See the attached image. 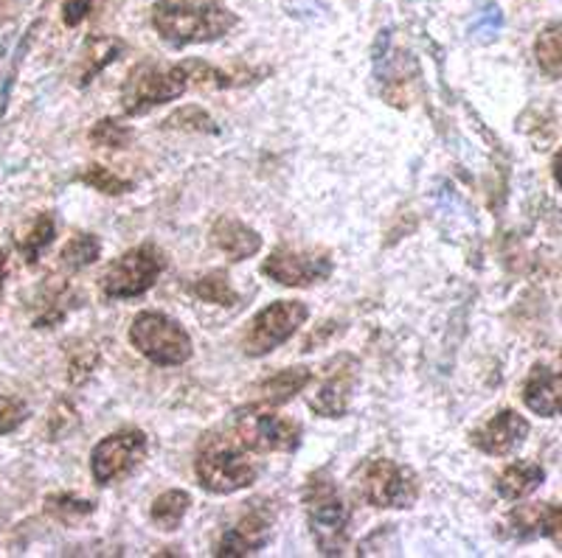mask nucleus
<instances>
[{"label": "nucleus", "instance_id": "1", "mask_svg": "<svg viewBox=\"0 0 562 558\" xmlns=\"http://www.w3.org/2000/svg\"><path fill=\"white\" fill-rule=\"evenodd\" d=\"M153 26L164 43L183 48L225 37L237 26V14L220 0H158L153 7Z\"/></svg>", "mask_w": 562, "mask_h": 558}, {"label": "nucleus", "instance_id": "2", "mask_svg": "<svg viewBox=\"0 0 562 558\" xmlns=\"http://www.w3.org/2000/svg\"><path fill=\"white\" fill-rule=\"evenodd\" d=\"M304 508H307L310 531H313L318 550L324 556H344L349 547L351 511L326 469L310 475L307 486H304Z\"/></svg>", "mask_w": 562, "mask_h": 558}, {"label": "nucleus", "instance_id": "3", "mask_svg": "<svg viewBox=\"0 0 562 558\" xmlns=\"http://www.w3.org/2000/svg\"><path fill=\"white\" fill-rule=\"evenodd\" d=\"M194 471L205 491L211 494H234V491L250 489L259 477V466L254 464L237 439H205L194 460Z\"/></svg>", "mask_w": 562, "mask_h": 558}, {"label": "nucleus", "instance_id": "4", "mask_svg": "<svg viewBox=\"0 0 562 558\" xmlns=\"http://www.w3.org/2000/svg\"><path fill=\"white\" fill-rule=\"evenodd\" d=\"M130 343L140 356H147L155 365H183L192 360V337L178 320L164 311H140L130 326Z\"/></svg>", "mask_w": 562, "mask_h": 558}, {"label": "nucleus", "instance_id": "5", "mask_svg": "<svg viewBox=\"0 0 562 558\" xmlns=\"http://www.w3.org/2000/svg\"><path fill=\"white\" fill-rule=\"evenodd\" d=\"M192 88V70L189 62L160 68V65H138L130 73L127 84L122 90V107L127 115H140L147 110L180 99Z\"/></svg>", "mask_w": 562, "mask_h": 558}, {"label": "nucleus", "instance_id": "6", "mask_svg": "<svg viewBox=\"0 0 562 558\" xmlns=\"http://www.w3.org/2000/svg\"><path fill=\"white\" fill-rule=\"evenodd\" d=\"M234 435L250 452H293L301 444V424L262 405H250L234 412Z\"/></svg>", "mask_w": 562, "mask_h": 558}, {"label": "nucleus", "instance_id": "7", "mask_svg": "<svg viewBox=\"0 0 562 558\" xmlns=\"http://www.w3.org/2000/svg\"><path fill=\"white\" fill-rule=\"evenodd\" d=\"M358 489L360 497L374 508H411L419 497V480L405 466L378 457L360 469Z\"/></svg>", "mask_w": 562, "mask_h": 558}, {"label": "nucleus", "instance_id": "8", "mask_svg": "<svg viewBox=\"0 0 562 558\" xmlns=\"http://www.w3.org/2000/svg\"><path fill=\"white\" fill-rule=\"evenodd\" d=\"M310 309L301 300H276L268 309H262L248 323L243 337V349L248 356H265L288 343L290 337L307 323Z\"/></svg>", "mask_w": 562, "mask_h": 558}, {"label": "nucleus", "instance_id": "9", "mask_svg": "<svg viewBox=\"0 0 562 558\" xmlns=\"http://www.w3.org/2000/svg\"><path fill=\"white\" fill-rule=\"evenodd\" d=\"M164 273V259L153 244L127 250L102 275V293L108 298H138Z\"/></svg>", "mask_w": 562, "mask_h": 558}, {"label": "nucleus", "instance_id": "10", "mask_svg": "<svg viewBox=\"0 0 562 558\" xmlns=\"http://www.w3.org/2000/svg\"><path fill=\"white\" fill-rule=\"evenodd\" d=\"M147 455V435L138 430L113 432L110 439L99 441L93 455H90V471L99 486L127 477L138 469V464Z\"/></svg>", "mask_w": 562, "mask_h": 558}, {"label": "nucleus", "instance_id": "11", "mask_svg": "<svg viewBox=\"0 0 562 558\" xmlns=\"http://www.w3.org/2000/svg\"><path fill=\"white\" fill-rule=\"evenodd\" d=\"M262 275L281 286H313L333 275V259L324 250L279 248L265 259Z\"/></svg>", "mask_w": 562, "mask_h": 558}, {"label": "nucleus", "instance_id": "12", "mask_svg": "<svg viewBox=\"0 0 562 558\" xmlns=\"http://www.w3.org/2000/svg\"><path fill=\"white\" fill-rule=\"evenodd\" d=\"M355 376H358V360L351 356H335L326 365V376L318 385V390L310 399V410L324 419H340L349 410L351 387H355Z\"/></svg>", "mask_w": 562, "mask_h": 558}, {"label": "nucleus", "instance_id": "13", "mask_svg": "<svg viewBox=\"0 0 562 558\" xmlns=\"http://www.w3.org/2000/svg\"><path fill=\"white\" fill-rule=\"evenodd\" d=\"M470 439H473L475 449H481L484 455L506 457L529 439V421L515 410H501L486 424H481Z\"/></svg>", "mask_w": 562, "mask_h": 558}, {"label": "nucleus", "instance_id": "14", "mask_svg": "<svg viewBox=\"0 0 562 558\" xmlns=\"http://www.w3.org/2000/svg\"><path fill=\"white\" fill-rule=\"evenodd\" d=\"M273 531V511L256 505L231 527L217 547V556H254L262 550Z\"/></svg>", "mask_w": 562, "mask_h": 558}, {"label": "nucleus", "instance_id": "15", "mask_svg": "<svg viewBox=\"0 0 562 558\" xmlns=\"http://www.w3.org/2000/svg\"><path fill=\"white\" fill-rule=\"evenodd\" d=\"M509 525L520 539H535L546 536L554 545L562 547V508L549 502H535V505H520L509 514Z\"/></svg>", "mask_w": 562, "mask_h": 558}, {"label": "nucleus", "instance_id": "16", "mask_svg": "<svg viewBox=\"0 0 562 558\" xmlns=\"http://www.w3.org/2000/svg\"><path fill=\"white\" fill-rule=\"evenodd\" d=\"M524 405L543 419L562 415V374H551L549 368L537 365L524 385Z\"/></svg>", "mask_w": 562, "mask_h": 558}, {"label": "nucleus", "instance_id": "17", "mask_svg": "<svg viewBox=\"0 0 562 558\" xmlns=\"http://www.w3.org/2000/svg\"><path fill=\"white\" fill-rule=\"evenodd\" d=\"M211 239L231 261H245L262 250V236L239 219H231V216L217 219V225L211 228Z\"/></svg>", "mask_w": 562, "mask_h": 558}, {"label": "nucleus", "instance_id": "18", "mask_svg": "<svg viewBox=\"0 0 562 558\" xmlns=\"http://www.w3.org/2000/svg\"><path fill=\"white\" fill-rule=\"evenodd\" d=\"M546 480V469L540 464H531V460H518V464H509L495 480V489L504 500H524V497L535 494Z\"/></svg>", "mask_w": 562, "mask_h": 558}, {"label": "nucleus", "instance_id": "19", "mask_svg": "<svg viewBox=\"0 0 562 558\" xmlns=\"http://www.w3.org/2000/svg\"><path fill=\"white\" fill-rule=\"evenodd\" d=\"M310 382H313L310 368H288L273 374L270 379H265L256 390H259V399H262L265 405L276 407V405H288L290 399H295V396L310 385Z\"/></svg>", "mask_w": 562, "mask_h": 558}, {"label": "nucleus", "instance_id": "20", "mask_svg": "<svg viewBox=\"0 0 562 558\" xmlns=\"http://www.w3.org/2000/svg\"><path fill=\"white\" fill-rule=\"evenodd\" d=\"M189 505H192V497L186 491H164L149 508V520L155 522L158 531H175V527H180L183 516L189 514Z\"/></svg>", "mask_w": 562, "mask_h": 558}, {"label": "nucleus", "instance_id": "21", "mask_svg": "<svg viewBox=\"0 0 562 558\" xmlns=\"http://www.w3.org/2000/svg\"><path fill=\"white\" fill-rule=\"evenodd\" d=\"M535 59L546 77L562 79V23H551L535 43Z\"/></svg>", "mask_w": 562, "mask_h": 558}, {"label": "nucleus", "instance_id": "22", "mask_svg": "<svg viewBox=\"0 0 562 558\" xmlns=\"http://www.w3.org/2000/svg\"><path fill=\"white\" fill-rule=\"evenodd\" d=\"M54 234H57L54 216L40 214L32 223V228H29V234L20 239V253H23V259H26L29 264H34V261L40 259V253L54 241Z\"/></svg>", "mask_w": 562, "mask_h": 558}, {"label": "nucleus", "instance_id": "23", "mask_svg": "<svg viewBox=\"0 0 562 558\" xmlns=\"http://www.w3.org/2000/svg\"><path fill=\"white\" fill-rule=\"evenodd\" d=\"M192 293L198 295L203 304H217V306H237L239 295L234 293L228 275L225 273H209L192 286Z\"/></svg>", "mask_w": 562, "mask_h": 558}, {"label": "nucleus", "instance_id": "24", "mask_svg": "<svg viewBox=\"0 0 562 558\" xmlns=\"http://www.w3.org/2000/svg\"><path fill=\"white\" fill-rule=\"evenodd\" d=\"M99 255H102V241L93 234H79L65 244L59 259H63V264L68 266V270H82V266L93 264Z\"/></svg>", "mask_w": 562, "mask_h": 558}, {"label": "nucleus", "instance_id": "25", "mask_svg": "<svg viewBox=\"0 0 562 558\" xmlns=\"http://www.w3.org/2000/svg\"><path fill=\"white\" fill-rule=\"evenodd\" d=\"M164 124H167L169 129H186V133H209V135L217 133V124H214V118H211V115L200 107L178 110V113L169 115Z\"/></svg>", "mask_w": 562, "mask_h": 558}, {"label": "nucleus", "instance_id": "26", "mask_svg": "<svg viewBox=\"0 0 562 558\" xmlns=\"http://www.w3.org/2000/svg\"><path fill=\"white\" fill-rule=\"evenodd\" d=\"M130 138H133V133L113 118L99 121L97 127H93V133H90V140H93L97 147H108V149H124L130 144Z\"/></svg>", "mask_w": 562, "mask_h": 558}, {"label": "nucleus", "instance_id": "27", "mask_svg": "<svg viewBox=\"0 0 562 558\" xmlns=\"http://www.w3.org/2000/svg\"><path fill=\"white\" fill-rule=\"evenodd\" d=\"M79 180H82L85 185H93L97 191H104V194H124V191L133 189V183L115 178L110 169H102V166H90L88 172L79 174Z\"/></svg>", "mask_w": 562, "mask_h": 558}, {"label": "nucleus", "instance_id": "28", "mask_svg": "<svg viewBox=\"0 0 562 558\" xmlns=\"http://www.w3.org/2000/svg\"><path fill=\"white\" fill-rule=\"evenodd\" d=\"M29 419V407L12 396H0V435L18 430Z\"/></svg>", "mask_w": 562, "mask_h": 558}, {"label": "nucleus", "instance_id": "29", "mask_svg": "<svg viewBox=\"0 0 562 558\" xmlns=\"http://www.w3.org/2000/svg\"><path fill=\"white\" fill-rule=\"evenodd\" d=\"M48 511H52L54 516H59V520H68V516H85L93 511V505L85 500H74V497H52L48 500Z\"/></svg>", "mask_w": 562, "mask_h": 558}, {"label": "nucleus", "instance_id": "30", "mask_svg": "<svg viewBox=\"0 0 562 558\" xmlns=\"http://www.w3.org/2000/svg\"><path fill=\"white\" fill-rule=\"evenodd\" d=\"M90 7H93V0H65V7H63L65 26H79V23L88 18Z\"/></svg>", "mask_w": 562, "mask_h": 558}, {"label": "nucleus", "instance_id": "31", "mask_svg": "<svg viewBox=\"0 0 562 558\" xmlns=\"http://www.w3.org/2000/svg\"><path fill=\"white\" fill-rule=\"evenodd\" d=\"M551 172H554L557 185H560V191H562V152H557L554 163H551Z\"/></svg>", "mask_w": 562, "mask_h": 558}, {"label": "nucleus", "instance_id": "32", "mask_svg": "<svg viewBox=\"0 0 562 558\" xmlns=\"http://www.w3.org/2000/svg\"><path fill=\"white\" fill-rule=\"evenodd\" d=\"M7 266H9L7 253H3V250H0V284H3V281H7Z\"/></svg>", "mask_w": 562, "mask_h": 558}, {"label": "nucleus", "instance_id": "33", "mask_svg": "<svg viewBox=\"0 0 562 558\" xmlns=\"http://www.w3.org/2000/svg\"><path fill=\"white\" fill-rule=\"evenodd\" d=\"M560 362H562V351H560Z\"/></svg>", "mask_w": 562, "mask_h": 558}]
</instances>
